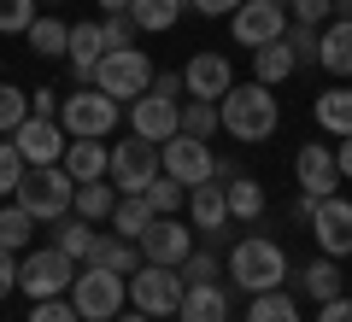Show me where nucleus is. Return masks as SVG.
<instances>
[{"label":"nucleus","instance_id":"obj_1","mask_svg":"<svg viewBox=\"0 0 352 322\" xmlns=\"http://www.w3.org/2000/svg\"><path fill=\"white\" fill-rule=\"evenodd\" d=\"M217 117H223V129H229L235 141L258 147V141H270V135H276L282 106H276V94H270L264 82H235L223 100H217Z\"/></svg>","mask_w":352,"mask_h":322},{"label":"nucleus","instance_id":"obj_2","mask_svg":"<svg viewBox=\"0 0 352 322\" xmlns=\"http://www.w3.org/2000/svg\"><path fill=\"white\" fill-rule=\"evenodd\" d=\"M229 281L241 293H270V287L288 281V252L270 235H241L235 252H229Z\"/></svg>","mask_w":352,"mask_h":322},{"label":"nucleus","instance_id":"obj_3","mask_svg":"<svg viewBox=\"0 0 352 322\" xmlns=\"http://www.w3.org/2000/svg\"><path fill=\"white\" fill-rule=\"evenodd\" d=\"M118 117H124V106H118L112 94H100L94 82L59 100V129H65L71 141H100V135H112Z\"/></svg>","mask_w":352,"mask_h":322},{"label":"nucleus","instance_id":"obj_4","mask_svg":"<svg viewBox=\"0 0 352 322\" xmlns=\"http://www.w3.org/2000/svg\"><path fill=\"white\" fill-rule=\"evenodd\" d=\"M18 205L36 217V223H53L76 205V182L65 176V164H30L24 182H18Z\"/></svg>","mask_w":352,"mask_h":322},{"label":"nucleus","instance_id":"obj_5","mask_svg":"<svg viewBox=\"0 0 352 322\" xmlns=\"http://www.w3.org/2000/svg\"><path fill=\"white\" fill-rule=\"evenodd\" d=\"M76 305V317L82 322H112L118 310H124V299H129V275H118V270H100V264H82V275L71 281V293H65Z\"/></svg>","mask_w":352,"mask_h":322},{"label":"nucleus","instance_id":"obj_6","mask_svg":"<svg viewBox=\"0 0 352 322\" xmlns=\"http://www.w3.org/2000/svg\"><path fill=\"white\" fill-rule=\"evenodd\" d=\"M94 88L112 94L118 106H124V100H141L153 88V59L141 47H106V59L94 65Z\"/></svg>","mask_w":352,"mask_h":322},{"label":"nucleus","instance_id":"obj_7","mask_svg":"<svg viewBox=\"0 0 352 322\" xmlns=\"http://www.w3.org/2000/svg\"><path fill=\"white\" fill-rule=\"evenodd\" d=\"M76 281V264L65 258L59 246H30L24 258H18V287H24L30 299H65Z\"/></svg>","mask_w":352,"mask_h":322},{"label":"nucleus","instance_id":"obj_8","mask_svg":"<svg viewBox=\"0 0 352 322\" xmlns=\"http://www.w3.org/2000/svg\"><path fill=\"white\" fill-rule=\"evenodd\" d=\"M182 293H188V281H182V270H170V264H141V270L129 275V305L147 310V317H176Z\"/></svg>","mask_w":352,"mask_h":322},{"label":"nucleus","instance_id":"obj_9","mask_svg":"<svg viewBox=\"0 0 352 322\" xmlns=\"http://www.w3.org/2000/svg\"><path fill=\"white\" fill-rule=\"evenodd\" d=\"M288 0H241V12L229 18V30H235L241 47H270V41L288 36Z\"/></svg>","mask_w":352,"mask_h":322},{"label":"nucleus","instance_id":"obj_10","mask_svg":"<svg viewBox=\"0 0 352 322\" xmlns=\"http://www.w3.org/2000/svg\"><path fill=\"white\" fill-rule=\"evenodd\" d=\"M106 176H112L118 194H147V182L159 176V141H118L112 159H106Z\"/></svg>","mask_w":352,"mask_h":322},{"label":"nucleus","instance_id":"obj_11","mask_svg":"<svg viewBox=\"0 0 352 322\" xmlns=\"http://www.w3.org/2000/svg\"><path fill=\"white\" fill-rule=\"evenodd\" d=\"M159 170L176 176L182 187H200V182H212V176H217V159H212V147H206V141H194V135H182V129H176V135L159 147Z\"/></svg>","mask_w":352,"mask_h":322},{"label":"nucleus","instance_id":"obj_12","mask_svg":"<svg viewBox=\"0 0 352 322\" xmlns=\"http://www.w3.org/2000/svg\"><path fill=\"white\" fill-rule=\"evenodd\" d=\"M305 223H311V235H317V246H323V258H346V252H352V199H340V194L317 199Z\"/></svg>","mask_w":352,"mask_h":322},{"label":"nucleus","instance_id":"obj_13","mask_svg":"<svg viewBox=\"0 0 352 322\" xmlns=\"http://www.w3.org/2000/svg\"><path fill=\"white\" fill-rule=\"evenodd\" d=\"M182 88H188V100H223L229 88H235V65H229V53H217V47H200L188 59V71H182Z\"/></svg>","mask_w":352,"mask_h":322},{"label":"nucleus","instance_id":"obj_14","mask_svg":"<svg viewBox=\"0 0 352 322\" xmlns=\"http://www.w3.org/2000/svg\"><path fill=\"white\" fill-rule=\"evenodd\" d=\"M135 246H141L147 264H170V270H182V258L194 252V229L182 223V217H153L147 235H141Z\"/></svg>","mask_w":352,"mask_h":322},{"label":"nucleus","instance_id":"obj_15","mask_svg":"<svg viewBox=\"0 0 352 322\" xmlns=\"http://www.w3.org/2000/svg\"><path fill=\"white\" fill-rule=\"evenodd\" d=\"M294 182L305 187V199H329L340 187V164L335 152L323 147V141H305L300 152H294Z\"/></svg>","mask_w":352,"mask_h":322},{"label":"nucleus","instance_id":"obj_16","mask_svg":"<svg viewBox=\"0 0 352 322\" xmlns=\"http://www.w3.org/2000/svg\"><path fill=\"white\" fill-rule=\"evenodd\" d=\"M65 141H71V135H65L53 117H36V112L12 129V147L24 152V164H59L65 159Z\"/></svg>","mask_w":352,"mask_h":322},{"label":"nucleus","instance_id":"obj_17","mask_svg":"<svg viewBox=\"0 0 352 322\" xmlns=\"http://www.w3.org/2000/svg\"><path fill=\"white\" fill-rule=\"evenodd\" d=\"M129 129H135L141 141H170L176 129H182V106L176 100H164V94H141V100H129Z\"/></svg>","mask_w":352,"mask_h":322},{"label":"nucleus","instance_id":"obj_18","mask_svg":"<svg viewBox=\"0 0 352 322\" xmlns=\"http://www.w3.org/2000/svg\"><path fill=\"white\" fill-rule=\"evenodd\" d=\"M188 223H194V235H206V240H217L229 229V187L217 182H200V187H188Z\"/></svg>","mask_w":352,"mask_h":322},{"label":"nucleus","instance_id":"obj_19","mask_svg":"<svg viewBox=\"0 0 352 322\" xmlns=\"http://www.w3.org/2000/svg\"><path fill=\"white\" fill-rule=\"evenodd\" d=\"M176 317L182 322H229V293L217 281H194L182 293V305H176Z\"/></svg>","mask_w":352,"mask_h":322},{"label":"nucleus","instance_id":"obj_20","mask_svg":"<svg viewBox=\"0 0 352 322\" xmlns=\"http://www.w3.org/2000/svg\"><path fill=\"white\" fill-rule=\"evenodd\" d=\"M65 59H71L76 82H94V65L106 59V36H100V24H71V47H65Z\"/></svg>","mask_w":352,"mask_h":322},{"label":"nucleus","instance_id":"obj_21","mask_svg":"<svg viewBox=\"0 0 352 322\" xmlns=\"http://www.w3.org/2000/svg\"><path fill=\"white\" fill-rule=\"evenodd\" d=\"M106 159H112V147L106 141H65V176L71 182H100L106 176Z\"/></svg>","mask_w":352,"mask_h":322},{"label":"nucleus","instance_id":"obj_22","mask_svg":"<svg viewBox=\"0 0 352 322\" xmlns=\"http://www.w3.org/2000/svg\"><path fill=\"white\" fill-rule=\"evenodd\" d=\"M88 264L118 270V275H135L147 258H141V246H135V240H124V235H94V246H88Z\"/></svg>","mask_w":352,"mask_h":322},{"label":"nucleus","instance_id":"obj_23","mask_svg":"<svg viewBox=\"0 0 352 322\" xmlns=\"http://www.w3.org/2000/svg\"><path fill=\"white\" fill-rule=\"evenodd\" d=\"M317 65H323L329 76H352V18H340V24L323 30V41H317Z\"/></svg>","mask_w":352,"mask_h":322},{"label":"nucleus","instance_id":"obj_24","mask_svg":"<svg viewBox=\"0 0 352 322\" xmlns=\"http://www.w3.org/2000/svg\"><path fill=\"white\" fill-rule=\"evenodd\" d=\"M317 129H329V135H352V88H323V94H317Z\"/></svg>","mask_w":352,"mask_h":322},{"label":"nucleus","instance_id":"obj_25","mask_svg":"<svg viewBox=\"0 0 352 322\" xmlns=\"http://www.w3.org/2000/svg\"><path fill=\"white\" fill-rule=\"evenodd\" d=\"M53 246H59L71 264H76V258L88 264V246H94V229H88V217H76V211L53 217Z\"/></svg>","mask_w":352,"mask_h":322},{"label":"nucleus","instance_id":"obj_26","mask_svg":"<svg viewBox=\"0 0 352 322\" xmlns=\"http://www.w3.org/2000/svg\"><path fill=\"white\" fill-rule=\"evenodd\" d=\"M147 223H153V205H147V194H118V205H112V235L141 240V235H147Z\"/></svg>","mask_w":352,"mask_h":322},{"label":"nucleus","instance_id":"obj_27","mask_svg":"<svg viewBox=\"0 0 352 322\" xmlns=\"http://www.w3.org/2000/svg\"><path fill=\"white\" fill-rule=\"evenodd\" d=\"M300 65H294V53H288V41H270V47H252V82H264V88H276L282 76H294Z\"/></svg>","mask_w":352,"mask_h":322},{"label":"nucleus","instance_id":"obj_28","mask_svg":"<svg viewBox=\"0 0 352 322\" xmlns=\"http://www.w3.org/2000/svg\"><path fill=\"white\" fill-rule=\"evenodd\" d=\"M188 12V0H129V18H135V30H170L176 18Z\"/></svg>","mask_w":352,"mask_h":322},{"label":"nucleus","instance_id":"obj_29","mask_svg":"<svg viewBox=\"0 0 352 322\" xmlns=\"http://www.w3.org/2000/svg\"><path fill=\"white\" fill-rule=\"evenodd\" d=\"M0 246H6V252H24V246H36V217H30V211L18 205V199H12L6 211H0Z\"/></svg>","mask_w":352,"mask_h":322},{"label":"nucleus","instance_id":"obj_30","mask_svg":"<svg viewBox=\"0 0 352 322\" xmlns=\"http://www.w3.org/2000/svg\"><path fill=\"white\" fill-rule=\"evenodd\" d=\"M112 205H118V187L112 182H76V217H88V223H100V217H112Z\"/></svg>","mask_w":352,"mask_h":322},{"label":"nucleus","instance_id":"obj_31","mask_svg":"<svg viewBox=\"0 0 352 322\" xmlns=\"http://www.w3.org/2000/svg\"><path fill=\"white\" fill-rule=\"evenodd\" d=\"M300 287L317 299V305H329V299H340V270H335V258H311L300 270Z\"/></svg>","mask_w":352,"mask_h":322},{"label":"nucleus","instance_id":"obj_32","mask_svg":"<svg viewBox=\"0 0 352 322\" xmlns=\"http://www.w3.org/2000/svg\"><path fill=\"white\" fill-rule=\"evenodd\" d=\"M24 36H30V47H36V59H59V53L71 47V24H59V18H36Z\"/></svg>","mask_w":352,"mask_h":322},{"label":"nucleus","instance_id":"obj_33","mask_svg":"<svg viewBox=\"0 0 352 322\" xmlns=\"http://www.w3.org/2000/svg\"><path fill=\"white\" fill-rule=\"evenodd\" d=\"M247 322H300V305H294L282 287H270V293H252Z\"/></svg>","mask_w":352,"mask_h":322},{"label":"nucleus","instance_id":"obj_34","mask_svg":"<svg viewBox=\"0 0 352 322\" xmlns=\"http://www.w3.org/2000/svg\"><path fill=\"white\" fill-rule=\"evenodd\" d=\"M258 211H264V187L252 176H235L229 182V223H252Z\"/></svg>","mask_w":352,"mask_h":322},{"label":"nucleus","instance_id":"obj_35","mask_svg":"<svg viewBox=\"0 0 352 322\" xmlns=\"http://www.w3.org/2000/svg\"><path fill=\"white\" fill-rule=\"evenodd\" d=\"M217 129H223V117H217V106H212V100H188V106H182V135L212 141Z\"/></svg>","mask_w":352,"mask_h":322},{"label":"nucleus","instance_id":"obj_36","mask_svg":"<svg viewBox=\"0 0 352 322\" xmlns=\"http://www.w3.org/2000/svg\"><path fill=\"white\" fill-rule=\"evenodd\" d=\"M182 194H188V187L176 182V176H153L147 182V205H153V217H176V205H182Z\"/></svg>","mask_w":352,"mask_h":322},{"label":"nucleus","instance_id":"obj_37","mask_svg":"<svg viewBox=\"0 0 352 322\" xmlns=\"http://www.w3.org/2000/svg\"><path fill=\"white\" fill-rule=\"evenodd\" d=\"M24 117H30V94L12 88V82H0V135H12Z\"/></svg>","mask_w":352,"mask_h":322},{"label":"nucleus","instance_id":"obj_38","mask_svg":"<svg viewBox=\"0 0 352 322\" xmlns=\"http://www.w3.org/2000/svg\"><path fill=\"white\" fill-rule=\"evenodd\" d=\"M36 24V0H0V36H24Z\"/></svg>","mask_w":352,"mask_h":322},{"label":"nucleus","instance_id":"obj_39","mask_svg":"<svg viewBox=\"0 0 352 322\" xmlns=\"http://www.w3.org/2000/svg\"><path fill=\"white\" fill-rule=\"evenodd\" d=\"M282 41H288L294 65H317V41H323V36H317L311 24H288V36H282Z\"/></svg>","mask_w":352,"mask_h":322},{"label":"nucleus","instance_id":"obj_40","mask_svg":"<svg viewBox=\"0 0 352 322\" xmlns=\"http://www.w3.org/2000/svg\"><path fill=\"white\" fill-rule=\"evenodd\" d=\"M24 152L12 147V141H0V194H18V182H24Z\"/></svg>","mask_w":352,"mask_h":322},{"label":"nucleus","instance_id":"obj_41","mask_svg":"<svg viewBox=\"0 0 352 322\" xmlns=\"http://www.w3.org/2000/svg\"><path fill=\"white\" fill-rule=\"evenodd\" d=\"M30 322H82V317H76L71 299H36L30 305Z\"/></svg>","mask_w":352,"mask_h":322},{"label":"nucleus","instance_id":"obj_42","mask_svg":"<svg viewBox=\"0 0 352 322\" xmlns=\"http://www.w3.org/2000/svg\"><path fill=\"white\" fill-rule=\"evenodd\" d=\"M100 36H106V47H135V18L129 12H112L100 24Z\"/></svg>","mask_w":352,"mask_h":322},{"label":"nucleus","instance_id":"obj_43","mask_svg":"<svg viewBox=\"0 0 352 322\" xmlns=\"http://www.w3.org/2000/svg\"><path fill=\"white\" fill-rule=\"evenodd\" d=\"M329 12H335V0H288V18H294V24H323V18Z\"/></svg>","mask_w":352,"mask_h":322},{"label":"nucleus","instance_id":"obj_44","mask_svg":"<svg viewBox=\"0 0 352 322\" xmlns=\"http://www.w3.org/2000/svg\"><path fill=\"white\" fill-rule=\"evenodd\" d=\"M182 281H217V258L212 252H188V258H182Z\"/></svg>","mask_w":352,"mask_h":322},{"label":"nucleus","instance_id":"obj_45","mask_svg":"<svg viewBox=\"0 0 352 322\" xmlns=\"http://www.w3.org/2000/svg\"><path fill=\"white\" fill-rule=\"evenodd\" d=\"M188 6H194L200 18H235V12H241V0H188Z\"/></svg>","mask_w":352,"mask_h":322},{"label":"nucleus","instance_id":"obj_46","mask_svg":"<svg viewBox=\"0 0 352 322\" xmlns=\"http://www.w3.org/2000/svg\"><path fill=\"white\" fill-rule=\"evenodd\" d=\"M147 94L176 100V94H188V88H182V76H176V71H153V88H147Z\"/></svg>","mask_w":352,"mask_h":322},{"label":"nucleus","instance_id":"obj_47","mask_svg":"<svg viewBox=\"0 0 352 322\" xmlns=\"http://www.w3.org/2000/svg\"><path fill=\"white\" fill-rule=\"evenodd\" d=\"M12 287H18V252H6V246H0V299L12 293Z\"/></svg>","mask_w":352,"mask_h":322},{"label":"nucleus","instance_id":"obj_48","mask_svg":"<svg viewBox=\"0 0 352 322\" xmlns=\"http://www.w3.org/2000/svg\"><path fill=\"white\" fill-rule=\"evenodd\" d=\"M30 112L36 117H59V94H53V88H36V94H30Z\"/></svg>","mask_w":352,"mask_h":322},{"label":"nucleus","instance_id":"obj_49","mask_svg":"<svg viewBox=\"0 0 352 322\" xmlns=\"http://www.w3.org/2000/svg\"><path fill=\"white\" fill-rule=\"evenodd\" d=\"M317 322H352V299H329V305H317Z\"/></svg>","mask_w":352,"mask_h":322},{"label":"nucleus","instance_id":"obj_50","mask_svg":"<svg viewBox=\"0 0 352 322\" xmlns=\"http://www.w3.org/2000/svg\"><path fill=\"white\" fill-rule=\"evenodd\" d=\"M335 164H340V176H352V135H340V147H335Z\"/></svg>","mask_w":352,"mask_h":322},{"label":"nucleus","instance_id":"obj_51","mask_svg":"<svg viewBox=\"0 0 352 322\" xmlns=\"http://www.w3.org/2000/svg\"><path fill=\"white\" fill-rule=\"evenodd\" d=\"M112 322H153V317H147V310H129V317H124V310H118Z\"/></svg>","mask_w":352,"mask_h":322},{"label":"nucleus","instance_id":"obj_52","mask_svg":"<svg viewBox=\"0 0 352 322\" xmlns=\"http://www.w3.org/2000/svg\"><path fill=\"white\" fill-rule=\"evenodd\" d=\"M100 6H106V18H112V12H129V0H100Z\"/></svg>","mask_w":352,"mask_h":322},{"label":"nucleus","instance_id":"obj_53","mask_svg":"<svg viewBox=\"0 0 352 322\" xmlns=\"http://www.w3.org/2000/svg\"><path fill=\"white\" fill-rule=\"evenodd\" d=\"M335 12H340V18H352V0H335Z\"/></svg>","mask_w":352,"mask_h":322}]
</instances>
